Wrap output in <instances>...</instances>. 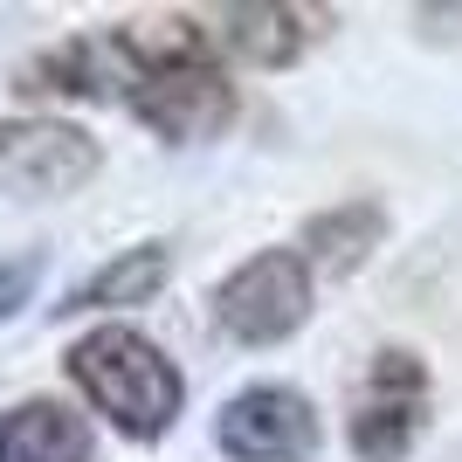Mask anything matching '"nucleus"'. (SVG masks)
Segmentation results:
<instances>
[{"label":"nucleus","mask_w":462,"mask_h":462,"mask_svg":"<svg viewBox=\"0 0 462 462\" xmlns=\"http://www.w3.org/2000/svg\"><path fill=\"white\" fill-rule=\"evenodd\" d=\"M62 366L83 386V401H90L125 442H159V435H173V421L187 414V380H180V366L132 325L83 331Z\"/></svg>","instance_id":"1"},{"label":"nucleus","mask_w":462,"mask_h":462,"mask_svg":"<svg viewBox=\"0 0 462 462\" xmlns=\"http://www.w3.org/2000/svg\"><path fill=\"white\" fill-rule=\"evenodd\" d=\"M125 111L145 117L166 145H208L235 125V83L221 69L200 28H173V35H138L132 90Z\"/></svg>","instance_id":"2"},{"label":"nucleus","mask_w":462,"mask_h":462,"mask_svg":"<svg viewBox=\"0 0 462 462\" xmlns=\"http://www.w3.org/2000/svg\"><path fill=\"white\" fill-rule=\"evenodd\" d=\"M318 310V270L304 263V249H255L242 255L221 283H214V325L235 346H283L310 325Z\"/></svg>","instance_id":"3"},{"label":"nucleus","mask_w":462,"mask_h":462,"mask_svg":"<svg viewBox=\"0 0 462 462\" xmlns=\"http://www.w3.org/2000/svg\"><path fill=\"white\" fill-rule=\"evenodd\" d=\"M428 401H435V373L421 352L380 346L352 407V456L359 462H407L414 442L428 435Z\"/></svg>","instance_id":"4"},{"label":"nucleus","mask_w":462,"mask_h":462,"mask_svg":"<svg viewBox=\"0 0 462 462\" xmlns=\"http://www.w3.org/2000/svg\"><path fill=\"white\" fill-rule=\"evenodd\" d=\"M214 448L228 462H318L325 421H318L310 393H297L283 380H255V386H242V393L221 401Z\"/></svg>","instance_id":"5"},{"label":"nucleus","mask_w":462,"mask_h":462,"mask_svg":"<svg viewBox=\"0 0 462 462\" xmlns=\"http://www.w3.org/2000/svg\"><path fill=\"white\" fill-rule=\"evenodd\" d=\"M104 166V145H97L83 125H62V117H7L0 125V180L21 193H77L97 180Z\"/></svg>","instance_id":"6"},{"label":"nucleus","mask_w":462,"mask_h":462,"mask_svg":"<svg viewBox=\"0 0 462 462\" xmlns=\"http://www.w3.org/2000/svg\"><path fill=\"white\" fill-rule=\"evenodd\" d=\"M221 49L242 62H255V69H290V62L310 49V35H318V14H304V7H283V0H235V7H221Z\"/></svg>","instance_id":"7"},{"label":"nucleus","mask_w":462,"mask_h":462,"mask_svg":"<svg viewBox=\"0 0 462 462\" xmlns=\"http://www.w3.org/2000/svg\"><path fill=\"white\" fill-rule=\"evenodd\" d=\"M90 421L62 401H21L0 414V462H90Z\"/></svg>","instance_id":"8"},{"label":"nucleus","mask_w":462,"mask_h":462,"mask_svg":"<svg viewBox=\"0 0 462 462\" xmlns=\"http://www.w3.org/2000/svg\"><path fill=\"white\" fill-rule=\"evenodd\" d=\"M166 276H173V249H166V242H138V249L111 255L97 276H83L62 310H132V304H152L159 290H166Z\"/></svg>","instance_id":"9"},{"label":"nucleus","mask_w":462,"mask_h":462,"mask_svg":"<svg viewBox=\"0 0 462 462\" xmlns=\"http://www.w3.org/2000/svg\"><path fill=\"white\" fill-rule=\"evenodd\" d=\"M380 242H386V208H380V200H346V208L310 214L304 263H310V270H331V276H352Z\"/></svg>","instance_id":"10"},{"label":"nucleus","mask_w":462,"mask_h":462,"mask_svg":"<svg viewBox=\"0 0 462 462\" xmlns=\"http://www.w3.org/2000/svg\"><path fill=\"white\" fill-rule=\"evenodd\" d=\"M35 283H42V255H0V325L21 318V310L35 304Z\"/></svg>","instance_id":"11"}]
</instances>
